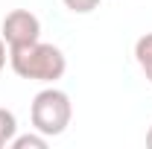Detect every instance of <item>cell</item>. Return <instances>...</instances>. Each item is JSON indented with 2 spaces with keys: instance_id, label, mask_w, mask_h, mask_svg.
<instances>
[{
  "instance_id": "obj_7",
  "label": "cell",
  "mask_w": 152,
  "mask_h": 149,
  "mask_svg": "<svg viewBox=\"0 0 152 149\" xmlns=\"http://www.w3.org/2000/svg\"><path fill=\"white\" fill-rule=\"evenodd\" d=\"M61 3H64L73 15H88V12H94L102 0H61Z\"/></svg>"
},
{
  "instance_id": "obj_1",
  "label": "cell",
  "mask_w": 152,
  "mask_h": 149,
  "mask_svg": "<svg viewBox=\"0 0 152 149\" xmlns=\"http://www.w3.org/2000/svg\"><path fill=\"white\" fill-rule=\"evenodd\" d=\"M9 64L20 79H32V82H56L67 70V58L56 44H44L41 38L9 50Z\"/></svg>"
},
{
  "instance_id": "obj_8",
  "label": "cell",
  "mask_w": 152,
  "mask_h": 149,
  "mask_svg": "<svg viewBox=\"0 0 152 149\" xmlns=\"http://www.w3.org/2000/svg\"><path fill=\"white\" fill-rule=\"evenodd\" d=\"M6 56H9V53H6V41L0 38V70L6 67Z\"/></svg>"
},
{
  "instance_id": "obj_3",
  "label": "cell",
  "mask_w": 152,
  "mask_h": 149,
  "mask_svg": "<svg viewBox=\"0 0 152 149\" xmlns=\"http://www.w3.org/2000/svg\"><path fill=\"white\" fill-rule=\"evenodd\" d=\"M41 38V20L29 12V9H12L3 18V41L9 50L15 47H26Z\"/></svg>"
},
{
  "instance_id": "obj_2",
  "label": "cell",
  "mask_w": 152,
  "mask_h": 149,
  "mask_svg": "<svg viewBox=\"0 0 152 149\" xmlns=\"http://www.w3.org/2000/svg\"><path fill=\"white\" fill-rule=\"evenodd\" d=\"M29 117H32V129L47 134V137H56L70 126V117H73V105H70V96L58 88H44L35 93L32 105H29Z\"/></svg>"
},
{
  "instance_id": "obj_6",
  "label": "cell",
  "mask_w": 152,
  "mask_h": 149,
  "mask_svg": "<svg viewBox=\"0 0 152 149\" xmlns=\"http://www.w3.org/2000/svg\"><path fill=\"white\" fill-rule=\"evenodd\" d=\"M12 149H44L47 146V134H15L12 137V143H9Z\"/></svg>"
},
{
  "instance_id": "obj_9",
  "label": "cell",
  "mask_w": 152,
  "mask_h": 149,
  "mask_svg": "<svg viewBox=\"0 0 152 149\" xmlns=\"http://www.w3.org/2000/svg\"><path fill=\"white\" fill-rule=\"evenodd\" d=\"M146 146H152V129L146 131Z\"/></svg>"
},
{
  "instance_id": "obj_4",
  "label": "cell",
  "mask_w": 152,
  "mask_h": 149,
  "mask_svg": "<svg viewBox=\"0 0 152 149\" xmlns=\"http://www.w3.org/2000/svg\"><path fill=\"white\" fill-rule=\"evenodd\" d=\"M134 58H137L143 76L152 82V32H146V35L137 38V44H134Z\"/></svg>"
},
{
  "instance_id": "obj_5",
  "label": "cell",
  "mask_w": 152,
  "mask_h": 149,
  "mask_svg": "<svg viewBox=\"0 0 152 149\" xmlns=\"http://www.w3.org/2000/svg\"><path fill=\"white\" fill-rule=\"evenodd\" d=\"M15 134H18V120H15V114L6 111V108H0V149L6 146V143H12Z\"/></svg>"
}]
</instances>
